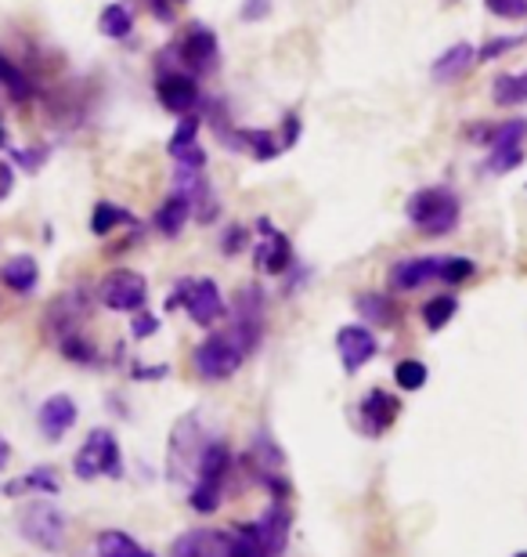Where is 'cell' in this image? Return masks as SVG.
I'll return each mask as SVG.
<instances>
[{"label": "cell", "mask_w": 527, "mask_h": 557, "mask_svg": "<svg viewBox=\"0 0 527 557\" xmlns=\"http://www.w3.org/2000/svg\"><path fill=\"white\" fill-rule=\"evenodd\" d=\"M253 529H256V536H261V543H264V550L272 554V557H278L286 550V540H289V515H286V504H275L264 510L261 518L253 521Z\"/></svg>", "instance_id": "2e32d148"}, {"label": "cell", "mask_w": 527, "mask_h": 557, "mask_svg": "<svg viewBox=\"0 0 527 557\" xmlns=\"http://www.w3.org/2000/svg\"><path fill=\"white\" fill-rule=\"evenodd\" d=\"M376 351H379V341L368 326H343L336 333V355H340L347 373H357L365 362H373Z\"/></svg>", "instance_id": "7c38bea8"}, {"label": "cell", "mask_w": 527, "mask_h": 557, "mask_svg": "<svg viewBox=\"0 0 527 557\" xmlns=\"http://www.w3.org/2000/svg\"><path fill=\"white\" fill-rule=\"evenodd\" d=\"M477 62V48L474 44H452V48H448L441 59L434 62V70H430V76L437 84H452V81H459V76H463L469 65Z\"/></svg>", "instance_id": "d6986e66"}, {"label": "cell", "mask_w": 527, "mask_h": 557, "mask_svg": "<svg viewBox=\"0 0 527 557\" xmlns=\"http://www.w3.org/2000/svg\"><path fill=\"white\" fill-rule=\"evenodd\" d=\"M98 29L109 40H127L134 33V11L127 4H105L102 15H98Z\"/></svg>", "instance_id": "44dd1931"}, {"label": "cell", "mask_w": 527, "mask_h": 557, "mask_svg": "<svg viewBox=\"0 0 527 557\" xmlns=\"http://www.w3.org/2000/svg\"><path fill=\"white\" fill-rule=\"evenodd\" d=\"M11 188H15V174H11L8 163H0V199H8Z\"/></svg>", "instance_id": "b9f144b4"}, {"label": "cell", "mask_w": 527, "mask_h": 557, "mask_svg": "<svg viewBox=\"0 0 527 557\" xmlns=\"http://www.w3.org/2000/svg\"><path fill=\"white\" fill-rule=\"evenodd\" d=\"M0 283H4L11 294H33L40 283V264L37 258H29V253H15V258L4 261V269H0Z\"/></svg>", "instance_id": "e0dca14e"}, {"label": "cell", "mask_w": 527, "mask_h": 557, "mask_svg": "<svg viewBox=\"0 0 527 557\" xmlns=\"http://www.w3.org/2000/svg\"><path fill=\"white\" fill-rule=\"evenodd\" d=\"M246 239H250V232H246L242 225H228V232L221 236V253L224 258H235V253L246 247Z\"/></svg>", "instance_id": "e575fe53"}, {"label": "cell", "mask_w": 527, "mask_h": 557, "mask_svg": "<svg viewBox=\"0 0 527 557\" xmlns=\"http://www.w3.org/2000/svg\"><path fill=\"white\" fill-rule=\"evenodd\" d=\"M48 160V149H18L15 163H22L26 171H40V163Z\"/></svg>", "instance_id": "f35d334b"}, {"label": "cell", "mask_w": 527, "mask_h": 557, "mask_svg": "<svg viewBox=\"0 0 527 557\" xmlns=\"http://www.w3.org/2000/svg\"><path fill=\"white\" fill-rule=\"evenodd\" d=\"M267 11H272V0H246V4H242V18L256 22V18H264Z\"/></svg>", "instance_id": "60d3db41"}, {"label": "cell", "mask_w": 527, "mask_h": 557, "mask_svg": "<svg viewBox=\"0 0 527 557\" xmlns=\"http://www.w3.org/2000/svg\"><path fill=\"white\" fill-rule=\"evenodd\" d=\"M297 138H300V116H297V113H289V116L283 120V149H293Z\"/></svg>", "instance_id": "ab89813d"}, {"label": "cell", "mask_w": 527, "mask_h": 557, "mask_svg": "<svg viewBox=\"0 0 527 557\" xmlns=\"http://www.w3.org/2000/svg\"><path fill=\"white\" fill-rule=\"evenodd\" d=\"M256 228L264 232V243H256V253H253L256 269L267 275H286L289 264H293V243H289L267 218L256 221Z\"/></svg>", "instance_id": "30bf717a"}, {"label": "cell", "mask_w": 527, "mask_h": 557, "mask_svg": "<svg viewBox=\"0 0 527 557\" xmlns=\"http://www.w3.org/2000/svg\"><path fill=\"white\" fill-rule=\"evenodd\" d=\"M405 214L412 221V228L437 239V236H448V232L459 225L463 207H459V196L452 193V188L434 185V188H419V193L409 199Z\"/></svg>", "instance_id": "6da1fadb"}, {"label": "cell", "mask_w": 527, "mask_h": 557, "mask_svg": "<svg viewBox=\"0 0 527 557\" xmlns=\"http://www.w3.org/2000/svg\"><path fill=\"white\" fill-rule=\"evenodd\" d=\"M246 355H250V348L242 344L239 333L228 330V333H213V337H206L203 344H199L196 355H192V366L203 381L217 384V381H228V376L239 373Z\"/></svg>", "instance_id": "7a4b0ae2"}, {"label": "cell", "mask_w": 527, "mask_h": 557, "mask_svg": "<svg viewBox=\"0 0 527 557\" xmlns=\"http://www.w3.org/2000/svg\"><path fill=\"white\" fill-rule=\"evenodd\" d=\"M171 557H235L231 532L224 529H192L174 540Z\"/></svg>", "instance_id": "8fae6325"}, {"label": "cell", "mask_w": 527, "mask_h": 557, "mask_svg": "<svg viewBox=\"0 0 527 557\" xmlns=\"http://www.w3.org/2000/svg\"><path fill=\"white\" fill-rule=\"evenodd\" d=\"M8 463H11V445H8L4 434H0V471H4Z\"/></svg>", "instance_id": "7bdbcfd3"}, {"label": "cell", "mask_w": 527, "mask_h": 557, "mask_svg": "<svg viewBox=\"0 0 527 557\" xmlns=\"http://www.w3.org/2000/svg\"><path fill=\"white\" fill-rule=\"evenodd\" d=\"M22 540L33 543L43 554H59L65 547V532H70V521L54 504H29L18 518Z\"/></svg>", "instance_id": "5b68a950"}, {"label": "cell", "mask_w": 527, "mask_h": 557, "mask_svg": "<svg viewBox=\"0 0 527 557\" xmlns=\"http://www.w3.org/2000/svg\"><path fill=\"white\" fill-rule=\"evenodd\" d=\"M138 554H141V547L127 536V532L109 529L98 536V557H138Z\"/></svg>", "instance_id": "4316f807"}, {"label": "cell", "mask_w": 527, "mask_h": 557, "mask_svg": "<svg viewBox=\"0 0 527 557\" xmlns=\"http://www.w3.org/2000/svg\"><path fill=\"white\" fill-rule=\"evenodd\" d=\"M138 557H152V554H149V550H141V554H138Z\"/></svg>", "instance_id": "f6af8a7d"}, {"label": "cell", "mask_w": 527, "mask_h": 557, "mask_svg": "<svg viewBox=\"0 0 527 557\" xmlns=\"http://www.w3.org/2000/svg\"><path fill=\"white\" fill-rule=\"evenodd\" d=\"M513 557H527V550H520V554H513Z\"/></svg>", "instance_id": "bcb514c9"}, {"label": "cell", "mask_w": 527, "mask_h": 557, "mask_svg": "<svg viewBox=\"0 0 527 557\" xmlns=\"http://www.w3.org/2000/svg\"><path fill=\"white\" fill-rule=\"evenodd\" d=\"M155 330H160V319L149 315L145 308H141V311H134V322H130V333H134V337L145 341V337H152Z\"/></svg>", "instance_id": "8d00e7d4"}, {"label": "cell", "mask_w": 527, "mask_h": 557, "mask_svg": "<svg viewBox=\"0 0 527 557\" xmlns=\"http://www.w3.org/2000/svg\"><path fill=\"white\" fill-rule=\"evenodd\" d=\"M130 225H134L130 210H123L120 203H109V199H102V203L95 207V214H91V232H95V236H112L116 228H130Z\"/></svg>", "instance_id": "7402d4cb"}, {"label": "cell", "mask_w": 527, "mask_h": 557, "mask_svg": "<svg viewBox=\"0 0 527 557\" xmlns=\"http://www.w3.org/2000/svg\"><path fill=\"white\" fill-rule=\"evenodd\" d=\"M174 54H177V62L185 65V73L206 76V73L217 70V62H221L217 33H213L210 26H203V22H192V26L181 33V40L174 44Z\"/></svg>", "instance_id": "8992f818"}, {"label": "cell", "mask_w": 527, "mask_h": 557, "mask_svg": "<svg viewBox=\"0 0 527 557\" xmlns=\"http://www.w3.org/2000/svg\"><path fill=\"white\" fill-rule=\"evenodd\" d=\"M221 496H224V485H213V482H196V488L188 493V504L199 515H213L221 507Z\"/></svg>", "instance_id": "4dcf8cb0"}, {"label": "cell", "mask_w": 527, "mask_h": 557, "mask_svg": "<svg viewBox=\"0 0 527 557\" xmlns=\"http://www.w3.org/2000/svg\"><path fill=\"white\" fill-rule=\"evenodd\" d=\"M441 261L444 258H405L398 264H390V286L401 294H412L426 283H441Z\"/></svg>", "instance_id": "5bb4252c"}, {"label": "cell", "mask_w": 527, "mask_h": 557, "mask_svg": "<svg viewBox=\"0 0 527 557\" xmlns=\"http://www.w3.org/2000/svg\"><path fill=\"white\" fill-rule=\"evenodd\" d=\"M354 308L362 311V315L373 322V326H394V322H398L394 300L384 297V294H362V297L354 300Z\"/></svg>", "instance_id": "603a6c76"}, {"label": "cell", "mask_w": 527, "mask_h": 557, "mask_svg": "<svg viewBox=\"0 0 527 557\" xmlns=\"http://www.w3.org/2000/svg\"><path fill=\"white\" fill-rule=\"evenodd\" d=\"M491 156H488V171L491 174H510L524 163V145H527V120H506V124L491 127Z\"/></svg>", "instance_id": "52a82bcc"}, {"label": "cell", "mask_w": 527, "mask_h": 557, "mask_svg": "<svg viewBox=\"0 0 527 557\" xmlns=\"http://www.w3.org/2000/svg\"><path fill=\"white\" fill-rule=\"evenodd\" d=\"M0 87H4V91L15 98V102H26V98L33 95V84H29V76L18 70L15 62L8 59L4 51H0Z\"/></svg>", "instance_id": "d4e9b609"}, {"label": "cell", "mask_w": 527, "mask_h": 557, "mask_svg": "<svg viewBox=\"0 0 527 557\" xmlns=\"http://www.w3.org/2000/svg\"><path fill=\"white\" fill-rule=\"evenodd\" d=\"M8 145V135H4V120H0V149Z\"/></svg>", "instance_id": "ee69618b"}, {"label": "cell", "mask_w": 527, "mask_h": 557, "mask_svg": "<svg viewBox=\"0 0 527 557\" xmlns=\"http://www.w3.org/2000/svg\"><path fill=\"white\" fill-rule=\"evenodd\" d=\"M520 44V37H495V40H488L485 48L477 51V59H485V62H491V59H499V54H506V51H513Z\"/></svg>", "instance_id": "d590c367"}, {"label": "cell", "mask_w": 527, "mask_h": 557, "mask_svg": "<svg viewBox=\"0 0 527 557\" xmlns=\"http://www.w3.org/2000/svg\"><path fill=\"white\" fill-rule=\"evenodd\" d=\"M485 4L499 18H527V0H485Z\"/></svg>", "instance_id": "836d02e7"}, {"label": "cell", "mask_w": 527, "mask_h": 557, "mask_svg": "<svg viewBox=\"0 0 527 557\" xmlns=\"http://www.w3.org/2000/svg\"><path fill=\"white\" fill-rule=\"evenodd\" d=\"M477 272V264L469 258H444L441 261V283L448 286H459V283H469Z\"/></svg>", "instance_id": "1f68e13d"}, {"label": "cell", "mask_w": 527, "mask_h": 557, "mask_svg": "<svg viewBox=\"0 0 527 557\" xmlns=\"http://www.w3.org/2000/svg\"><path fill=\"white\" fill-rule=\"evenodd\" d=\"M426 366L419 362V359H401L398 366H394V381H398V387L401 392H419V387L426 384Z\"/></svg>", "instance_id": "f546056e"}, {"label": "cell", "mask_w": 527, "mask_h": 557, "mask_svg": "<svg viewBox=\"0 0 527 557\" xmlns=\"http://www.w3.org/2000/svg\"><path fill=\"white\" fill-rule=\"evenodd\" d=\"M398 413H401L398 395L384 392V387H373V392L362 398V406H357V417H362L368 434H384L390 423L398 420Z\"/></svg>", "instance_id": "9a60e30c"}, {"label": "cell", "mask_w": 527, "mask_h": 557, "mask_svg": "<svg viewBox=\"0 0 527 557\" xmlns=\"http://www.w3.org/2000/svg\"><path fill=\"white\" fill-rule=\"evenodd\" d=\"M155 98L166 113H177V116H188L196 113L203 95H199V84L192 73H181V70H171V73H160L155 76Z\"/></svg>", "instance_id": "9c48e42d"}, {"label": "cell", "mask_w": 527, "mask_h": 557, "mask_svg": "<svg viewBox=\"0 0 527 557\" xmlns=\"http://www.w3.org/2000/svg\"><path fill=\"white\" fill-rule=\"evenodd\" d=\"M231 547H235V557H272V554L264 550L261 536H256L253 521H250V525H239V529L231 532Z\"/></svg>", "instance_id": "f1b7e54d"}, {"label": "cell", "mask_w": 527, "mask_h": 557, "mask_svg": "<svg viewBox=\"0 0 527 557\" xmlns=\"http://www.w3.org/2000/svg\"><path fill=\"white\" fill-rule=\"evenodd\" d=\"M455 311H459V300H455V297H448V294L430 297V300L423 305V322H426V330H430V333L444 330L448 322L455 319Z\"/></svg>", "instance_id": "484cf974"}, {"label": "cell", "mask_w": 527, "mask_h": 557, "mask_svg": "<svg viewBox=\"0 0 527 557\" xmlns=\"http://www.w3.org/2000/svg\"><path fill=\"white\" fill-rule=\"evenodd\" d=\"M22 493L59 496V493H62L59 474H54L51 467H37V471H29L26 478H18V482H8V485H4V496H22Z\"/></svg>", "instance_id": "ffe728a7"}, {"label": "cell", "mask_w": 527, "mask_h": 557, "mask_svg": "<svg viewBox=\"0 0 527 557\" xmlns=\"http://www.w3.org/2000/svg\"><path fill=\"white\" fill-rule=\"evenodd\" d=\"M145 4H149V11L160 22H174V15H177V8H185L188 0H145Z\"/></svg>", "instance_id": "74e56055"}, {"label": "cell", "mask_w": 527, "mask_h": 557, "mask_svg": "<svg viewBox=\"0 0 527 557\" xmlns=\"http://www.w3.org/2000/svg\"><path fill=\"white\" fill-rule=\"evenodd\" d=\"M174 308H185L188 319L199 322V326H213V322H221L224 311H228L213 278H181V283L174 286V294H166V311H174Z\"/></svg>", "instance_id": "277c9868"}, {"label": "cell", "mask_w": 527, "mask_h": 557, "mask_svg": "<svg viewBox=\"0 0 527 557\" xmlns=\"http://www.w3.org/2000/svg\"><path fill=\"white\" fill-rule=\"evenodd\" d=\"M59 348H62V355H65V359H73V362H84V366H91V362L98 359L95 344L87 341L80 330H76V333H65V337L59 341Z\"/></svg>", "instance_id": "83f0119b"}, {"label": "cell", "mask_w": 527, "mask_h": 557, "mask_svg": "<svg viewBox=\"0 0 527 557\" xmlns=\"http://www.w3.org/2000/svg\"><path fill=\"white\" fill-rule=\"evenodd\" d=\"M76 417H80V409H76V403L70 395H51L48 403L40 406L37 428L48 442H62L65 434L76 428Z\"/></svg>", "instance_id": "4fadbf2b"}, {"label": "cell", "mask_w": 527, "mask_h": 557, "mask_svg": "<svg viewBox=\"0 0 527 557\" xmlns=\"http://www.w3.org/2000/svg\"><path fill=\"white\" fill-rule=\"evenodd\" d=\"M73 471L80 482H95V478H123V453L116 434L109 428H95L80 445V453L73 456Z\"/></svg>", "instance_id": "3957f363"}, {"label": "cell", "mask_w": 527, "mask_h": 557, "mask_svg": "<svg viewBox=\"0 0 527 557\" xmlns=\"http://www.w3.org/2000/svg\"><path fill=\"white\" fill-rule=\"evenodd\" d=\"M98 300L109 308V311H141L145 300H149V283H145V275L138 272H127V269H116L102 278V286H98Z\"/></svg>", "instance_id": "ba28073f"}, {"label": "cell", "mask_w": 527, "mask_h": 557, "mask_svg": "<svg viewBox=\"0 0 527 557\" xmlns=\"http://www.w3.org/2000/svg\"><path fill=\"white\" fill-rule=\"evenodd\" d=\"M495 106H524L527 102V73H502L491 84Z\"/></svg>", "instance_id": "cb8c5ba5"}, {"label": "cell", "mask_w": 527, "mask_h": 557, "mask_svg": "<svg viewBox=\"0 0 527 557\" xmlns=\"http://www.w3.org/2000/svg\"><path fill=\"white\" fill-rule=\"evenodd\" d=\"M196 141H199V116L188 113V116H181V124H177L174 138H171L166 149H181V145H196Z\"/></svg>", "instance_id": "d6a6232c"}, {"label": "cell", "mask_w": 527, "mask_h": 557, "mask_svg": "<svg viewBox=\"0 0 527 557\" xmlns=\"http://www.w3.org/2000/svg\"><path fill=\"white\" fill-rule=\"evenodd\" d=\"M188 218H192V203H188V199L174 188V193L163 199V207L155 210L152 225H155V232H160V236L177 239V236H181V228L188 225Z\"/></svg>", "instance_id": "ac0fdd59"}]
</instances>
